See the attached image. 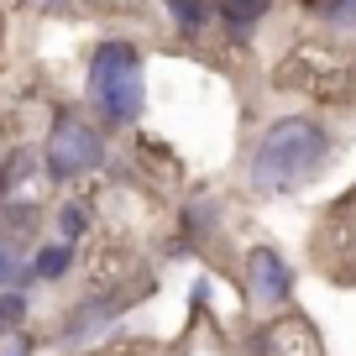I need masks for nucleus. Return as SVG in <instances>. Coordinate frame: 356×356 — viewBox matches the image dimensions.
Instances as JSON below:
<instances>
[{
	"instance_id": "obj_1",
	"label": "nucleus",
	"mask_w": 356,
	"mask_h": 356,
	"mask_svg": "<svg viewBox=\"0 0 356 356\" xmlns=\"http://www.w3.org/2000/svg\"><path fill=\"white\" fill-rule=\"evenodd\" d=\"M330 163V131L309 115H283L262 131L252 152V189L257 194H293Z\"/></svg>"
},
{
	"instance_id": "obj_2",
	"label": "nucleus",
	"mask_w": 356,
	"mask_h": 356,
	"mask_svg": "<svg viewBox=\"0 0 356 356\" xmlns=\"http://www.w3.org/2000/svg\"><path fill=\"white\" fill-rule=\"evenodd\" d=\"M89 95H95L105 121L131 126L136 115H142V100H147L142 53H136L131 42H121V37H105V42L95 47V58H89Z\"/></svg>"
},
{
	"instance_id": "obj_3",
	"label": "nucleus",
	"mask_w": 356,
	"mask_h": 356,
	"mask_svg": "<svg viewBox=\"0 0 356 356\" xmlns=\"http://www.w3.org/2000/svg\"><path fill=\"white\" fill-rule=\"evenodd\" d=\"M105 163V142L95 126H84L79 115H58V126L47 131V147H42V168L58 178V184H74V178L95 173Z\"/></svg>"
},
{
	"instance_id": "obj_4",
	"label": "nucleus",
	"mask_w": 356,
	"mask_h": 356,
	"mask_svg": "<svg viewBox=\"0 0 356 356\" xmlns=\"http://www.w3.org/2000/svg\"><path fill=\"white\" fill-rule=\"evenodd\" d=\"M246 293H252V304H262V309L283 304L293 293V267L283 262L273 246H257V252L246 257Z\"/></svg>"
},
{
	"instance_id": "obj_5",
	"label": "nucleus",
	"mask_w": 356,
	"mask_h": 356,
	"mask_svg": "<svg viewBox=\"0 0 356 356\" xmlns=\"http://www.w3.org/2000/svg\"><path fill=\"white\" fill-rule=\"evenodd\" d=\"M115 314H121V299H89V304H79V309L63 320V346H84V341H95V335H105Z\"/></svg>"
},
{
	"instance_id": "obj_6",
	"label": "nucleus",
	"mask_w": 356,
	"mask_h": 356,
	"mask_svg": "<svg viewBox=\"0 0 356 356\" xmlns=\"http://www.w3.org/2000/svg\"><path fill=\"white\" fill-rule=\"evenodd\" d=\"M37 273H32V262L22 257V246H11V241H0V293H16L22 283H32Z\"/></svg>"
},
{
	"instance_id": "obj_7",
	"label": "nucleus",
	"mask_w": 356,
	"mask_h": 356,
	"mask_svg": "<svg viewBox=\"0 0 356 356\" xmlns=\"http://www.w3.org/2000/svg\"><path fill=\"white\" fill-rule=\"evenodd\" d=\"M68 262H74V246L58 241V246H42V252L32 257V273H37V278H63Z\"/></svg>"
},
{
	"instance_id": "obj_8",
	"label": "nucleus",
	"mask_w": 356,
	"mask_h": 356,
	"mask_svg": "<svg viewBox=\"0 0 356 356\" xmlns=\"http://www.w3.org/2000/svg\"><path fill=\"white\" fill-rule=\"evenodd\" d=\"M262 11H267V0H220V16H225V26H231L236 37H241Z\"/></svg>"
},
{
	"instance_id": "obj_9",
	"label": "nucleus",
	"mask_w": 356,
	"mask_h": 356,
	"mask_svg": "<svg viewBox=\"0 0 356 356\" xmlns=\"http://www.w3.org/2000/svg\"><path fill=\"white\" fill-rule=\"evenodd\" d=\"M168 11H173V22L184 26V32H204V22L215 16L204 0H168Z\"/></svg>"
},
{
	"instance_id": "obj_10",
	"label": "nucleus",
	"mask_w": 356,
	"mask_h": 356,
	"mask_svg": "<svg viewBox=\"0 0 356 356\" xmlns=\"http://www.w3.org/2000/svg\"><path fill=\"white\" fill-rule=\"evenodd\" d=\"M58 231H63V241L84 236V231H89V204H84V200H68V204H58Z\"/></svg>"
},
{
	"instance_id": "obj_11",
	"label": "nucleus",
	"mask_w": 356,
	"mask_h": 356,
	"mask_svg": "<svg viewBox=\"0 0 356 356\" xmlns=\"http://www.w3.org/2000/svg\"><path fill=\"white\" fill-rule=\"evenodd\" d=\"M22 314H26V299H22V293H0V341H6V335H16Z\"/></svg>"
},
{
	"instance_id": "obj_12",
	"label": "nucleus",
	"mask_w": 356,
	"mask_h": 356,
	"mask_svg": "<svg viewBox=\"0 0 356 356\" xmlns=\"http://www.w3.org/2000/svg\"><path fill=\"white\" fill-rule=\"evenodd\" d=\"M325 16L335 26H356V0H325Z\"/></svg>"
},
{
	"instance_id": "obj_13",
	"label": "nucleus",
	"mask_w": 356,
	"mask_h": 356,
	"mask_svg": "<svg viewBox=\"0 0 356 356\" xmlns=\"http://www.w3.org/2000/svg\"><path fill=\"white\" fill-rule=\"evenodd\" d=\"M189 231H215V204H189Z\"/></svg>"
},
{
	"instance_id": "obj_14",
	"label": "nucleus",
	"mask_w": 356,
	"mask_h": 356,
	"mask_svg": "<svg viewBox=\"0 0 356 356\" xmlns=\"http://www.w3.org/2000/svg\"><path fill=\"white\" fill-rule=\"evenodd\" d=\"M32 6H47V11H63V6H74V0H32Z\"/></svg>"
}]
</instances>
